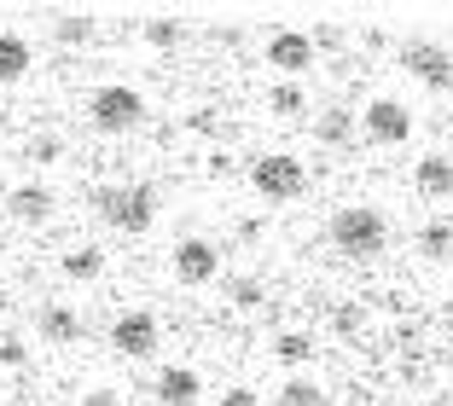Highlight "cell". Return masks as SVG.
I'll use <instances>...</instances> for the list:
<instances>
[{
    "instance_id": "obj_1",
    "label": "cell",
    "mask_w": 453,
    "mask_h": 406,
    "mask_svg": "<svg viewBox=\"0 0 453 406\" xmlns=\"http://www.w3.org/2000/svg\"><path fill=\"white\" fill-rule=\"evenodd\" d=\"M384 238H389V226L372 203H343V210L332 215V244L343 249V256H378Z\"/></svg>"
},
{
    "instance_id": "obj_2",
    "label": "cell",
    "mask_w": 453,
    "mask_h": 406,
    "mask_svg": "<svg viewBox=\"0 0 453 406\" xmlns=\"http://www.w3.org/2000/svg\"><path fill=\"white\" fill-rule=\"evenodd\" d=\"M88 117H94L99 134H128L146 117V99H140V88H128V81H105V88H94V99H88Z\"/></svg>"
},
{
    "instance_id": "obj_3",
    "label": "cell",
    "mask_w": 453,
    "mask_h": 406,
    "mask_svg": "<svg viewBox=\"0 0 453 406\" xmlns=\"http://www.w3.org/2000/svg\"><path fill=\"white\" fill-rule=\"evenodd\" d=\"M94 210L105 215L111 226H122V233H146V226H151V210H157V197H151V186H99V192H94Z\"/></svg>"
},
{
    "instance_id": "obj_4",
    "label": "cell",
    "mask_w": 453,
    "mask_h": 406,
    "mask_svg": "<svg viewBox=\"0 0 453 406\" xmlns=\"http://www.w3.org/2000/svg\"><path fill=\"white\" fill-rule=\"evenodd\" d=\"M250 186L267 197V203H291V197L308 192V169L291 157V151H267V157L250 163Z\"/></svg>"
},
{
    "instance_id": "obj_5",
    "label": "cell",
    "mask_w": 453,
    "mask_h": 406,
    "mask_svg": "<svg viewBox=\"0 0 453 406\" xmlns=\"http://www.w3.org/2000/svg\"><path fill=\"white\" fill-rule=\"evenodd\" d=\"M401 70H413V76L436 93L453 88V53L441 41H407V47H401Z\"/></svg>"
},
{
    "instance_id": "obj_6",
    "label": "cell",
    "mask_w": 453,
    "mask_h": 406,
    "mask_svg": "<svg viewBox=\"0 0 453 406\" xmlns=\"http://www.w3.org/2000/svg\"><path fill=\"white\" fill-rule=\"evenodd\" d=\"M360 128L372 134L378 145H401L413 134V111L401 105V99H372V105L360 111Z\"/></svg>"
},
{
    "instance_id": "obj_7",
    "label": "cell",
    "mask_w": 453,
    "mask_h": 406,
    "mask_svg": "<svg viewBox=\"0 0 453 406\" xmlns=\"http://www.w3.org/2000/svg\"><path fill=\"white\" fill-rule=\"evenodd\" d=\"M314 35H303V29H273L267 35V65L285 70V76H303V70H314Z\"/></svg>"
},
{
    "instance_id": "obj_8",
    "label": "cell",
    "mask_w": 453,
    "mask_h": 406,
    "mask_svg": "<svg viewBox=\"0 0 453 406\" xmlns=\"http://www.w3.org/2000/svg\"><path fill=\"white\" fill-rule=\"evenodd\" d=\"M221 273V249L210 238H187V244H174V279L180 285H210Z\"/></svg>"
},
{
    "instance_id": "obj_9",
    "label": "cell",
    "mask_w": 453,
    "mask_h": 406,
    "mask_svg": "<svg viewBox=\"0 0 453 406\" xmlns=\"http://www.w3.org/2000/svg\"><path fill=\"white\" fill-rule=\"evenodd\" d=\"M111 349L128 354V360H146V354L157 349V319L140 314V308H134V314H122L117 326H111Z\"/></svg>"
},
{
    "instance_id": "obj_10",
    "label": "cell",
    "mask_w": 453,
    "mask_h": 406,
    "mask_svg": "<svg viewBox=\"0 0 453 406\" xmlns=\"http://www.w3.org/2000/svg\"><path fill=\"white\" fill-rule=\"evenodd\" d=\"M413 186H418L425 197H453V157H441V151L418 157V169H413Z\"/></svg>"
},
{
    "instance_id": "obj_11",
    "label": "cell",
    "mask_w": 453,
    "mask_h": 406,
    "mask_svg": "<svg viewBox=\"0 0 453 406\" xmlns=\"http://www.w3.org/2000/svg\"><path fill=\"white\" fill-rule=\"evenodd\" d=\"M157 401L163 406H192V401H198V372H192V366H163Z\"/></svg>"
},
{
    "instance_id": "obj_12",
    "label": "cell",
    "mask_w": 453,
    "mask_h": 406,
    "mask_svg": "<svg viewBox=\"0 0 453 406\" xmlns=\"http://www.w3.org/2000/svg\"><path fill=\"white\" fill-rule=\"evenodd\" d=\"M41 337H47V342H76L81 337V319L53 302V308H41Z\"/></svg>"
},
{
    "instance_id": "obj_13",
    "label": "cell",
    "mask_w": 453,
    "mask_h": 406,
    "mask_svg": "<svg viewBox=\"0 0 453 406\" xmlns=\"http://www.w3.org/2000/svg\"><path fill=\"white\" fill-rule=\"evenodd\" d=\"M29 70V47L18 35H0V81H18Z\"/></svg>"
},
{
    "instance_id": "obj_14",
    "label": "cell",
    "mask_w": 453,
    "mask_h": 406,
    "mask_svg": "<svg viewBox=\"0 0 453 406\" xmlns=\"http://www.w3.org/2000/svg\"><path fill=\"white\" fill-rule=\"evenodd\" d=\"M418 249H425L430 262H448V256H453V226L448 221H430L425 233H418Z\"/></svg>"
},
{
    "instance_id": "obj_15",
    "label": "cell",
    "mask_w": 453,
    "mask_h": 406,
    "mask_svg": "<svg viewBox=\"0 0 453 406\" xmlns=\"http://www.w3.org/2000/svg\"><path fill=\"white\" fill-rule=\"evenodd\" d=\"M314 134H320L326 145H349L355 140V117H349V111H326V117L314 122Z\"/></svg>"
},
{
    "instance_id": "obj_16",
    "label": "cell",
    "mask_w": 453,
    "mask_h": 406,
    "mask_svg": "<svg viewBox=\"0 0 453 406\" xmlns=\"http://www.w3.org/2000/svg\"><path fill=\"white\" fill-rule=\"evenodd\" d=\"M280 406H326V389L314 378H291L280 389Z\"/></svg>"
},
{
    "instance_id": "obj_17",
    "label": "cell",
    "mask_w": 453,
    "mask_h": 406,
    "mask_svg": "<svg viewBox=\"0 0 453 406\" xmlns=\"http://www.w3.org/2000/svg\"><path fill=\"white\" fill-rule=\"evenodd\" d=\"M273 354H280L285 366H308V360H314V342H308L303 331H285V337L273 342Z\"/></svg>"
},
{
    "instance_id": "obj_18",
    "label": "cell",
    "mask_w": 453,
    "mask_h": 406,
    "mask_svg": "<svg viewBox=\"0 0 453 406\" xmlns=\"http://www.w3.org/2000/svg\"><path fill=\"white\" fill-rule=\"evenodd\" d=\"M267 105L280 111V117H296L308 99H303V88H296V81H280V88H267Z\"/></svg>"
},
{
    "instance_id": "obj_19",
    "label": "cell",
    "mask_w": 453,
    "mask_h": 406,
    "mask_svg": "<svg viewBox=\"0 0 453 406\" xmlns=\"http://www.w3.org/2000/svg\"><path fill=\"white\" fill-rule=\"evenodd\" d=\"M99 267H105V256H99L94 244H88V249H70V256H65V273L70 279H94Z\"/></svg>"
},
{
    "instance_id": "obj_20",
    "label": "cell",
    "mask_w": 453,
    "mask_h": 406,
    "mask_svg": "<svg viewBox=\"0 0 453 406\" xmlns=\"http://www.w3.org/2000/svg\"><path fill=\"white\" fill-rule=\"evenodd\" d=\"M146 41H151V47H174V41H180V24H174V18H151Z\"/></svg>"
},
{
    "instance_id": "obj_21",
    "label": "cell",
    "mask_w": 453,
    "mask_h": 406,
    "mask_svg": "<svg viewBox=\"0 0 453 406\" xmlns=\"http://www.w3.org/2000/svg\"><path fill=\"white\" fill-rule=\"evenodd\" d=\"M233 296H239V308H256V302H262V285H256V279H239Z\"/></svg>"
},
{
    "instance_id": "obj_22",
    "label": "cell",
    "mask_w": 453,
    "mask_h": 406,
    "mask_svg": "<svg viewBox=\"0 0 453 406\" xmlns=\"http://www.w3.org/2000/svg\"><path fill=\"white\" fill-rule=\"evenodd\" d=\"M221 406H256V395H250V389H226Z\"/></svg>"
},
{
    "instance_id": "obj_23",
    "label": "cell",
    "mask_w": 453,
    "mask_h": 406,
    "mask_svg": "<svg viewBox=\"0 0 453 406\" xmlns=\"http://www.w3.org/2000/svg\"><path fill=\"white\" fill-rule=\"evenodd\" d=\"M413 406H453L448 395H425V401H413Z\"/></svg>"
}]
</instances>
